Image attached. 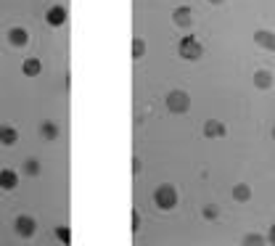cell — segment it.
Listing matches in <instances>:
<instances>
[{"label": "cell", "mask_w": 275, "mask_h": 246, "mask_svg": "<svg viewBox=\"0 0 275 246\" xmlns=\"http://www.w3.org/2000/svg\"><path fill=\"white\" fill-rule=\"evenodd\" d=\"M42 138H45V141H56V138H58V127L53 125V122H42Z\"/></svg>", "instance_id": "cell-10"}, {"label": "cell", "mask_w": 275, "mask_h": 246, "mask_svg": "<svg viewBox=\"0 0 275 246\" xmlns=\"http://www.w3.org/2000/svg\"><path fill=\"white\" fill-rule=\"evenodd\" d=\"M270 82H272V77H270L267 72H259V74H257V85L262 87V90H267V87H270Z\"/></svg>", "instance_id": "cell-16"}, {"label": "cell", "mask_w": 275, "mask_h": 246, "mask_svg": "<svg viewBox=\"0 0 275 246\" xmlns=\"http://www.w3.org/2000/svg\"><path fill=\"white\" fill-rule=\"evenodd\" d=\"M143 53H146V42L135 37V40H132V56H135V58H141Z\"/></svg>", "instance_id": "cell-15"}, {"label": "cell", "mask_w": 275, "mask_h": 246, "mask_svg": "<svg viewBox=\"0 0 275 246\" xmlns=\"http://www.w3.org/2000/svg\"><path fill=\"white\" fill-rule=\"evenodd\" d=\"M257 42H267V48L275 51V37H272V35H262V32H259V35H257Z\"/></svg>", "instance_id": "cell-18"}, {"label": "cell", "mask_w": 275, "mask_h": 246, "mask_svg": "<svg viewBox=\"0 0 275 246\" xmlns=\"http://www.w3.org/2000/svg\"><path fill=\"white\" fill-rule=\"evenodd\" d=\"M201 51L204 48L196 42V37H186V40L180 42V53L186 56V58H198V56H201Z\"/></svg>", "instance_id": "cell-5"}, {"label": "cell", "mask_w": 275, "mask_h": 246, "mask_svg": "<svg viewBox=\"0 0 275 246\" xmlns=\"http://www.w3.org/2000/svg\"><path fill=\"white\" fill-rule=\"evenodd\" d=\"M24 170H27V175H40V162L27 159V162H24Z\"/></svg>", "instance_id": "cell-17"}, {"label": "cell", "mask_w": 275, "mask_h": 246, "mask_svg": "<svg viewBox=\"0 0 275 246\" xmlns=\"http://www.w3.org/2000/svg\"><path fill=\"white\" fill-rule=\"evenodd\" d=\"M40 69H42L40 58H27V61H24V66H21V72H24L27 77H37V74H40Z\"/></svg>", "instance_id": "cell-9"}, {"label": "cell", "mask_w": 275, "mask_h": 246, "mask_svg": "<svg viewBox=\"0 0 275 246\" xmlns=\"http://www.w3.org/2000/svg\"><path fill=\"white\" fill-rule=\"evenodd\" d=\"M56 236H58V241H61V243H72V230H69L66 225L56 228Z\"/></svg>", "instance_id": "cell-14"}, {"label": "cell", "mask_w": 275, "mask_h": 246, "mask_svg": "<svg viewBox=\"0 0 275 246\" xmlns=\"http://www.w3.org/2000/svg\"><path fill=\"white\" fill-rule=\"evenodd\" d=\"M154 202H156L159 209H172V207L177 204V191H175L172 186H162V188H156Z\"/></svg>", "instance_id": "cell-1"}, {"label": "cell", "mask_w": 275, "mask_h": 246, "mask_svg": "<svg viewBox=\"0 0 275 246\" xmlns=\"http://www.w3.org/2000/svg\"><path fill=\"white\" fill-rule=\"evenodd\" d=\"M215 3H220V0H215Z\"/></svg>", "instance_id": "cell-19"}, {"label": "cell", "mask_w": 275, "mask_h": 246, "mask_svg": "<svg viewBox=\"0 0 275 246\" xmlns=\"http://www.w3.org/2000/svg\"><path fill=\"white\" fill-rule=\"evenodd\" d=\"M175 21H177L180 27H188V24H191V11H188V8L175 11Z\"/></svg>", "instance_id": "cell-12"}, {"label": "cell", "mask_w": 275, "mask_h": 246, "mask_svg": "<svg viewBox=\"0 0 275 246\" xmlns=\"http://www.w3.org/2000/svg\"><path fill=\"white\" fill-rule=\"evenodd\" d=\"M167 106H170V111H175V114L188 111V96H186V93H170V98H167Z\"/></svg>", "instance_id": "cell-4"}, {"label": "cell", "mask_w": 275, "mask_h": 246, "mask_svg": "<svg viewBox=\"0 0 275 246\" xmlns=\"http://www.w3.org/2000/svg\"><path fill=\"white\" fill-rule=\"evenodd\" d=\"M207 135H209V138L225 135V125H220V122H209V125H207Z\"/></svg>", "instance_id": "cell-13"}, {"label": "cell", "mask_w": 275, "mask_h": 246, "mask_svg": "<svg viewBox=\"0 0 275 246\" xmlns=\"http://www.w3.org/2000/svg\"><path fill=\"white\" fill-rule=\"evenodd\" d=\"M249 196H251L249 186H236L233 188V198H236V202H249Z\"/></svg>", "instance_id": "cell-11"}, {"label": "cell", "mask_w": 275, "mask_h": 246, "mask_svg": "<svg viewBox=\"0 0 275 246\" xmlns=\"http://www.w3.org/2000/svg\"><path fill=\"white\" fill-rule=\"evenodd\" d=\"M8 42L13 45V48H24V45L29 42V32L21 27H13L11 32H8Z\"/></svg>", "instance_id": "cell-6"}, {"label": "cell", "mask_w": 275, "mask_h": 246, "mask_svg": "<svg viewBox=\"0 0 275 246\" xmlns=\"http://www.w3.org/2000/svg\"><path fill=\"white\" fill-rule=\"evenodd\" d=\"M13 230L21 236V238H32L35 236V230H37V222L29 217V214H19L16 222H13Z\"/></svg>", "instance_id": "cell-2"}, {"label": "cell", "mask_w": 275, "mask_h": 246, "mask_svg": "<svg viewBox=\"0 0 275 246\" xmlns=\"http://www.w3.org/2000/svg\"><path fill=\"white\" fill-rule=\"evenodd\" d=\"M16 141H19V130L13 127V125H3V127H0V143H3V146H13Z\"/></svg>", "instance_id": "cell-8"}, {"label": "cell", "mask_w": 275, "mask_h": 246, "mask_svg": "<svg viewBox=\"0 0 275 246\" xmlns=\"http://www.w3.org/2000/svg\"><path fill=\"white\" fill-rule=\"evenodd\" d=\"M16 186H19V172L0 170V188H3V191H13Z\"/></svg>", "instance_id": "cell-7"}, {"label": "cell", "mask_w": 275, "mask_h": 246, "mask_svg": "<svg viewBox=\"0 0 275 246\" xmlns=\"http://www.w3.org/2000/svg\"><path fill=\"white\" fill-rule=\"evenodd\" d=\"M45 21H48L51 27H61L66 21V8L64 6H51L48 11H45Z\"/></svg>", "instance_id": "cell-3"}]
</instances>
